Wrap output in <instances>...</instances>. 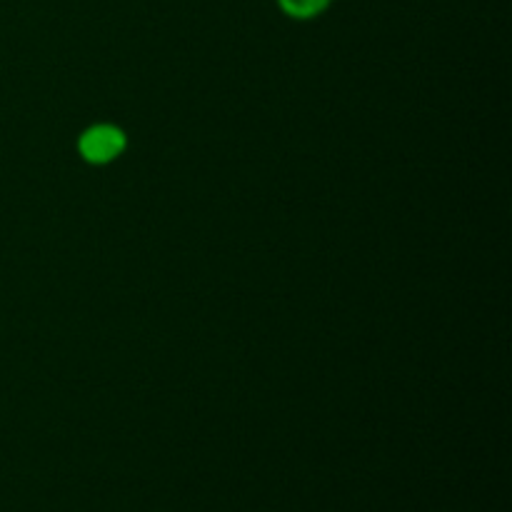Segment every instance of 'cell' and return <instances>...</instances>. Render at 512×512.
I'll use <instances>...</instances> for the list:
<instances>
[{"instance_id": "6da1fadb", "label": "cell", "mask_w": 512, "mask_h": 512, "mask_svg": "<svg viewBox=\"0 0 512 512\" xmlns=\"http://www.w3.org/2000/svg\"><path fill=\"white\" fill-rule=\"evenodd\" d=\"M128 138L123 130L113 123H98L83 130L78 140V153L90 165H108L123 155Z\"/></svg>"}, {"instance_id": "7a4b0ae2", "label": "cell", "mask_w": 512, "mask_h": 512, "mask_svg": "<svg viewBox=\"0 0 512 512\" xmlns=\"http://www.w3.org/2000/svg\"><path fill=\"white\" fill-rule=\"evenodd\" d=\"M280 10L295 20H310L323 13L330 0H278Z\"/></svg>"}]
</instances>
